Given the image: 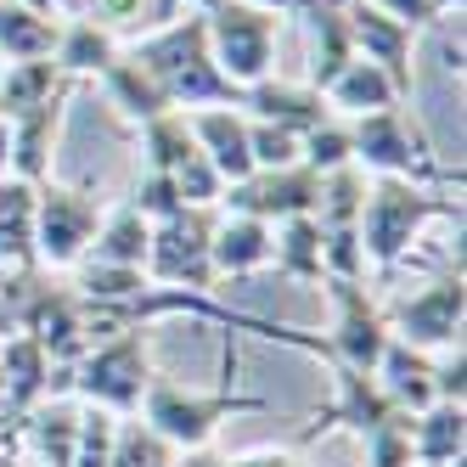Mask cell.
<instances>
[{"mask_svg": "<svg viewBox=\"0 0 467 467\" xmlns=\"http://www.w3.org/2000/svg\"><path fill=\"white\" fill-rule=\"evenodd\" d=\"M130 57L152 74V85L163 90V102L175 113H197V108H243V90L220 74V62L209 51V28H203V6H186L170 28L124 46Z\"/></svg>", "mask_w": 467, "mask_h": 467, "instance_id": "1", "label": "cell"}, {"mask_svg": "<svg viewBox=\"0 0 467 467\" xmlns=\"http://www.w3.org/2000/svg\"><path fill=\"white\" fill-rule=\"evenodd\" d=\"M433 220H456L462 225V197H451V186L372 175L366 203H360V254H366V271H394V265L411 254V243L422 237V225H433Z\"/></svg>", "mask_w": 467, "mask_h": 467, "instance_id": "2", "label": "cell"}, {"mask_svg": "<svg viewBox=\"0 0 467 467\" xmlns=\"http://www.w3.org/2000/svg\"><path fill=\"white\" fill-rule=\"evenodd\" d=\"M152 378H158L152 327H119L108 338H96L74 366H62V394H74L79 406H96L108 417H136Z\"/></svg>", "mask_w": 467, "mask_h": 467, "instance_id": "3", "label": "cell"}, {"mask_svg": "<svg viewBox=\"0 0 467 467\" xmlns=\"http://www.w3.org/2000/svg\"><path fill=\"white\" fill-rule=\"evenodd\" d=\"M271 411V400L265 394H243L237 383H220V389H181V383H163L152 378V389L141 394V422L158 433V440H170L175 451H203L214 445V433L237 417H259Z\"/></svg>", "mask_w": 467, "mask_h": 467, "instance_id": "4", "label": "cell"}, {"mask_svg": "<svg viewBox=\"0 0 467 467\" xmlns=\"http://www.w3.org/2000/svg\"><path fill=\"white\" fill-rule=\"evenodd\" d=\"M349 141H355V163L366 175H394V181H422V186H456L462 192V170L440 163V147H433L422 119L411 113V102L349 119Z\"/></svg>", "mask_w": 467, "mask_h": 467, "instance_id": "5", "label": "cell"}, {"mask_svg": "<svg viewBox=\"0 0 467 467\" xmlns=\"http://www.w3.org/2000/svg\"><path fill=\"white\" fill-rule=\"evenodd\" d=\"M108 197L90 186H68V181H46L35 192V265L51 276H68L74 265L90 254L96 231H102Z\"/></svg>", "mask_w": 467, "mask_h": 467, "instance_id": "6", "label": "cell"}, {"mask_svg": "<svg viewBox=\"0 0 467 467\" xmlns=\"http://www.w3.org/2000/svg\"><path fill=\"white\" fill-rule=\"evenodd\" d=\"M203 28H209V51L220 62V74L248 90L259 79L276 74V46H282V17L243 6V0H209L203 6Z\"/></svg>", "mask_w": 467, "mask_h": 467, "instance_id": "7", "label": "cell"}, {"mask_svg": "<svg viewBox=\"0 0 467 467\" xmlns=\"http://www.w3.org/2000/svg\"><path fill=\"white\" fill-rule=\"evenodd\" d=\"M462 316H467V287H462V265H451V271H440L433 282L400 293L394 305L383 310L389 321V338L411 344L422 355H445L462 344Z\"/></svg>", "mask_w": 467, "mask_h": 467, "instance_id": "8", "label": "cell"}, {"mask_svg": "<svg viewBox=\"0 0 467 467\" xmlns=\"http://www.w3.org/2000/svg\"><path fill=\"white\" fill-rule=\"evenodd\" d=\"M209 237H214V209H181L170 220H158L152 243H147V265H141L147 282L186 287V293H220Z\"/></svg>", "mask_w": 467, "mask_h": 467, "instance_id": "9", "label": "cell"}, {"mask_svg": "<svg viewBox=\"0 0 467 467\" xmlns=\"http://www.w3.org/2000/svg\"><path fill=\"white\" fill-rule=\"evenodd\" d=\"M321 298H327V332H321V355L327 360H344L355 372H378V355L389 344V321L383 305L366 282H338V276H321Z\"/></svg>", "mask_w": 467, "mask_h": 467, "instance_id": "10", "label": "cell"}, {"mask_svg": "<svg viewBox=\"0 0 467 467\" xmlns=\"http://www.w3.org/2000/svg\"><path fill=\"white\" fill-rule=\"evenodd\" d=\"M321 366H327V400L316 406V417L287 440L293 451L327 440V433H355V440H360V433H372L378 422L394 417V400L383 394V383L372 372H355V366L327 360V355H321Z\"/></svg>", "mask_w": 467, "mask_h": 467, "instance_id": "11", "label": "cell"}, {"mask_svg": "<svg viewBox=\"0 0 467 467\" xmlns=\"http://www.w3.org/2000/svg\"><path fill=\"white\" fill-rule=\"evenodd\" d=\"M316 203H321V175L305 170V163H293V170H254L248 181L220 192L225 214H248V220H265V225L316 214Z\"/></svg>", "mask_w": 467, "mask_h": 467, "instance_id": "12", "label": "cell"}, {"mask_svg": "<svg viewBox=\"0 0 467 467\" xmlns=\"http://www.w3.org/2000/svg\"><path fill=\"white\" fill-rule=\"evenodd\" d=\"M344 23H349L355 57L383 68L394 79V90L411 102V90H417V28L389 17L383 6H372V0H344Z\"/></svg>", "mask_w": 467, "mask_h": 467, "instance_id": "13", "label": "cell"}, {"mask_svg": "<svg viewBox=\"0 0 467 467\" xmlns=\"http://www.w3.org/2000/svg\"><path fill=\"white\" fill-rule=\"evenodd\" d=\"M46 400H62V366L23 332L0 338V411L12 422H23Z\"/></svg>", "mask_w": 467, "mask_h": 467, "instance_id": "14", "label": "cell"}, {"mask_svg": "<svg viewBox=\"0 0 467 467\" xmlns=\"http://www.w3.org/2000/svg\"><path fill=\"white\" fill-rule=\"evenodd\" d=\"M74 79L57 85L40 108H28L23 119H6L12 124V175L28 181V186H46L51 181V163H57V141H62V124H68V102H74Z\"/></svg>", "mask_w": 467, "mask_h": 467, "instance_id": "15", "label": "cell"}, {"mask_svg": "<svg viewBox=\"0 0 467 467\" xmlns=\"http://www.w3.org/2000/svg\"><path fill=\"white\" fill-rule=\"evenodd\" d=\"M186 119H192L197 147H203V158L214 163V175L225 186L254 175V147H248V113L243 108H197Z\"/></svg>", "mask_w": 467, "mask_h": 467, "instance_id": "16", "label": "cell"}, {"mask_svg": "<svg viewBox=\"0 0 467 467\" xmlns=\"http://www.w3.org/2000/svg\"><path fill=\"white\" fill-rule=\"evenodd\" d=\"M243 113L259 119V124H282V130H293V136H305V130H316V124L332 119V108H327L321 90H310L305 79L287 85V79H276V74L243 90Z\"/></svg>", "mask_w": 467, "mask_h": 467, "instance_id": "17", "label": "cell"}, {"mask_svg": "<svg viewBox=\"0 0 467 467\" xmlns=\"http://www.w3.org/2000/svg\"><path fill=\"white\" fill-rule=\"evenodd\" d=\"M209 259H214V282H237L271 265V225L248 220V214H225L214 209V237H209Z\"/></svg>", "mask_w": 467, "mask_h": 467, "instance_id": "18", "label": "cell"}, {"mask_svg": "<svg viewBox=\"0 0 467 467\" xmlns=\"http://www.w3.org/2000/svg\"><path fill=\"white\" fill-rule=\"evenodd\" d=\"M119 51H124V46L108 35L102 23H90V17H62L57 46H51V62H57L62 79L85 85V79H102L113 62H119Z\"/></svg>", "mask_w": 467, "mask_h": 467, "instance_id": "19", "label": "cell"}, {"mask_svg": "<svg viewBox=\"0 0 467 467\" xmlns=\"http://www.w3.org/2000/svg\"><path fill=\"white\" fill-rule=\"evenodd\" d=\"M305 28H310V68H305V85L310 90H327L349 62H355V40H349V23H344V0H316L305 12Z\"/></svg>", "mask_w": 467, "mask_h": 467, "instance_id": "20", "label": "cell"}, {"mask_svg": "<svg viewBox=\"0 0 467 467\" xmlns=\"http://www.w3.org/2000/svg\"><path fill=\"white\" fill-rule=\"evenodd\" d=\"M74 445H79V411L57 406V400H46L17 422V451L35 456L28 467H74Z\"/></svg>", "mask_w": 467, "mask_h": 467, "instance_id": "21", "label": "cell"}, {"mask_svg": "<svg viewBox=\"0 0 467 467\" xmlns=\"http://www.w3.org/2000/svg\"><path fill=\"white\" fill-rule=\"evenodd\" d=\"M372 378H378L383 394L394 400V411H411V417H417V411L433 406V355H422V349H411V344L389 338Z\"/></svg>", "mask_w": 467, "mask_h": 467, "instance_id": "22", "label": "cell"}, {"mask_svg": "<svg viewBox=\"0 0 467 467\" xmlns=\"http://www.w3.org/2000/svg\"><path fill=\"white\" fill-rule=\"evenodd\" d=\"M467 451V406L433 400L428 411L411 417V462L417 467H462Z\"/></svg>", "mask_w": 467, "mask_h": 467, "instance_id": "23", "label": "cell"}, {"mask_svg": "<svg viewBox=\"0 0 467 467\" xmlns=\"http://www.w3.org/2000/svg\"><path fill=\"white\" fill-rule=\"evenodd\" d=\"M321 96H327L332 119H344V124H349V119H366V113H383V108H400V102H406V96L394 90V79H389L383 68H372L366 57H355L349 68H344L338 79H332Z\"/></svg>", "mask_w": 467, "mask_h": 467, "instance_id": "24", "label": "cell"}, {"mask_svg": "<svg viewBox=\"0 0 467 467\" xmlns=\"http://www.w3.org/2000/svg\"><path fill=\"white\" fill-rule=\"evenodd\" d=\"M186 6H192V0H85L79 17L102 23L119 46H136V40L158 35V28H170Z\"/></svg>", "mask_w": 467, "mask_h": 467, "instance_id": "25", "label": "cell"}, {"mask_svg": "<svg viewBox=\"0 0 467 467\" xmlns=\"http://www.w3.org/2000/svg\"><path fill=\"white\" fill-rule=\"evenodd\" d=\"M96 85H102L108 108H113L130 130H141V124H147V119H158V113H175L170 102H163V90L152 85V74H147L130 51H119V62H113V68L96 79Z\"/></svg>", "mask_w": 467, "mask_h": 467, "instance_id": "26", "label": "cell"}, {"mask_svg": "<svg viewBox=\"0 0 467 467\" xmlns=\"http://www.w3.org/2000/svg\"><path fill=\"white\" fill-rule=\"evenodd\" d=\"M271 265H276V276L293 282V287H321L327 265H321V231H316V214H298V220L271 225Z\"/></svg>", "mask_w": 467, "mask_h": 467, "instance_id": "27", "label": "cell"}, {"mask_svg": "<svg viewBox=\"0 0 467 467\" xmlns=\"http://www.w3.org/2000/svg\"><path fill=\"white\" fill-rule=\"evenodd\" d=\"M35 192L17 175L0 181V265L6 271H23V265H35Z\"/></svg>", "mask_w": 467, "mask_h": 467, "instance_id": "28", "label": "cell"}, {"mask_svg": "<svg viewBox=\"0 0 467 467\" xmlns=\"http://www.w3.org/2000/svg\"><path fill=\"white\" fill-rule=\"evenodd\" d=\"M57 28H62V17L35 12V6H23V0H0V62H35V57H51Z\"/></svg>", "mask_w": 467, "mask_h": 467, "instance_id": "29", "label": "cell"}, {"mask_svg": "<svg viewBox=\"0 0 467 467\" xmlns=\"http://www.w3.org/2000/svg\"><path fill=\"white\" fill-rule=\"evenodd\" d=\"M147 243H152V225L130 209V203H113L102 214V231H96V243L85 259H102V265H130V271H141L147 265Z\"/></svg>", "mask_w": 467, "mask_h": 467, "instance_id": "30", "label": "cell"}, {"mask_svg": "<svg viewBox=\"0 0 467 467\" xmlns=\"http://www.w3.org/2000/svg\"><path fill=\"white\" fill-rule=\"evenodd\" d=\"M136 147H141V170H158V175H175L181 163L197 152V136H192V119L186 113H158L136 130Z\"/></svg>", "mask_w": 467, "mask_h": 467, "instance_id": "31", "label": "cell"}, {"mask_svg": "<svg viewBox=\"0 0 467 467\" xmlns=\"http://www.w3.org/2000/svg\"><path fill=\"white\" fill-rule=\"evenodd\" d=\"M57 85H68L57 74L51 57H35V62H0V119H23L28 108H40Z\"/></svg>", "mask_w": 467, "mask_h": 467, "instance_id": "32", "label": "cell"}, {"mask_svg": "<svg viewBox=\"0 0 467 467\" xmlns=\"http://www.w3.org/2000/svg\"><path fill=\"white\" fill-rule=\"evenodd\" d=\"M175 445L158 440V433L141 422V417H119L113 422V451H108V467H175Z\"/></svg>", "mask_w": 467, "mask_h": 467, "instance_id": "33", "label": "cell"}, {"mask_svg": "<svg viewBox=\"0 0 467 467\" xmlns=\"http://www.w3.org/2000/svg\"><path fill=\"white\" fill-rule=\"evenodd\" d=\"M360 451H366V467H417L411 462V411H394L372 433H360Z\"/></svg>", "mask_w": 467, "mask_h": 467, "instance_id": "34", "label": "cell"}, {"mask_svg": "<svg viewBox=\"0 0 467 467\" xmlns=\"http://www.w3.org/2000/svg\"><path fill=\"white\" fill-rule=\"evenodd\" d=\"M344 163H355V141H349L344 119H327V124L305 130V170L332 175V170H344Z\"/></svg>", "mask_w": 467, "mask_h": 467, "instance_id": "35", "label": "cell"}, {"mask_svg": "<svg viewBox=\"0 0 467 467\" xmlns=\"http://www.w3.org/2000/svg\"><path fill=\"white\" fill-rule=\"evenodd\" d=\"M248 147H254V170H293V163H305V136H293L282 124L248 119Z\"/></svg>", "mask_w": 467, "mask_h": 467, "instance_id": "36", "label": "cell"}, {"mask_svg": "<svg viewBox=\"0 0 467 467\" xmlns=\"http://www.w3.org/2000/svg\"><path fill=\"white\" fill-rule=\"evenodd\" d=\"M124 203L136 209L147 225H158V220L181 214V209H186V197H181V186H175L170 175H158V170H141V181L130 186V197H124Z\"/></svg>", "mask_w": 467, "mask_h": 467, "instance_id": "37", "label": "cell"}, {"mask_svg": "<svg viewBox=\"0 0 467 467\" xmlns=\"http://www.w3.org/2000/svg\"><path fill=\"white\" fill-rule=\"evenodd\" d=\"M433 400H451V406L467 400V355H462V344L433 355Z\"/></svg>", "mask_w": 467, "mask_h": 467, "instance_id": "38", "label": "cell"}, {"mask_svg": "<svg viewBox=\"0 0 467 467\" xmlns=\"http://www.w3.org/2000/svg\"><path fill=\"white\" fill-rule=\"evenodd\" d=\"M220 467H298V451L293 445H254L243 456H225Z\"/></svg>", "mask_w": 467, "mask_h": 467, "instance_id": "39", "label": "cell"}, {"mask_svg": "<svg viewBox=\"0 0 467 467\" xmlns=\"http://www.w3.org/2000/svg\"><path fill=\"white\" fill-rule=\"evenodd\" d=\"M372 6H383L389 17L411 23V28H428V23H440V17H433V0H372Z\"/></svg>", "mask_w": 467, "mask_h": 467, "instance_id": "40", "label": "cell"}, {"mask_svg": "<svg viewBox=\"0 0 467 467\" xmlns=\"http://www.w3.org/2000/svg\"><path fill=\"white\" fill-rule=\"evenodd\" d=\"M243 6H259V12H271V17H305L316 0H243Z\"/></svg>", "mask_w": 467, "mask_h": 467, "instance_id": "41", "label": "cell"}, {"mask_svg": "<svg viewBox=\"0 0 467 467\" xmlns=\"http://www.w3.org/2000/svg\"><path fill=\"white\" fill-rule=\"evenodd\" d=\"M6 175H12V124L0 119V181H6Z\"/></svg>", "mask_w": 467, "mask_h": 467, "instance_id": "42", "label": "cell"}, {"mask_svg": "<svg viewBox=\"0 0 467 467\" xmlns=\"http://www.w3.org/2000/svg\"><path fill=\"white\" fill-rule=\"evenodd\" d=\"M462 6H467V0H433V17H440V23H462Z\"/></svg>", "mask_w": 467, "mask_h": 467, "instance_id": "43", "label": "cell"}, {"mask_svg": "<svg viewBox=\"0 0 467 467\" xmlns=\"http://www.w3.org/2000/svg\"><path fill=\"white\" fill-rule=\"evenodd\" d=\"M0 467H28V456H23V451H17V440H12V445H6V451H0Z\"/></svg>", "mask_w": 467, "mask_h": 467, "instance_id": "44", "label": "cell"}, {"mask_svg": "<svg viewBox=\"0 0 467 467\" xmlns=\"http://www.w3.org/2000/svg\"><path fill=\"white\" fill-rule=\"evenodd\" d=\"M12 440H17V422H12V417H6V411H0V451H6V445H12Z\"/></svg>", "mask_w": 467, "mask_h": 467, "instance_id": "45", "label": "cell"}, {"mask_svg": "<svg viewBox=\"0 0 467 467\" xmlns=\"http://www.w3.org/2000/svg\"><path fill=\"white\" fill-rule=\"evenodd\" d=\"M23 6H35V12H51V17H57V0H23Z\"/></svg>", "mask_w": 467, "mask_h": 467, "instance_id": "46", "label": "cell"}, {"mask_svg": "<svg viewBox=\"0 0 467 467\" xmlns=\"http://www.w3.org/2000/svg\"><path fill=\"white\" fill-rule=\"evenodd\" d=\"M6 332H12V321H6V305H0V338H6Z\"/></svg>", "mask_w": 467, "mask_h": 467, "instance_id": "47", "label": "cell"}, {"mask_svg": "<svg viewBox=\"0 0 467 467\" xmlns=\"http://www.w3.org/2000/svg\"><path fill=\"white\" fill-rule=\"evenodd\" d=\"M0 271H6V265H0Z\"/></svg>", "mask_w": 467, "mask_h": 467, "instance_id": "48", "label": "cell"}]
</instances>
